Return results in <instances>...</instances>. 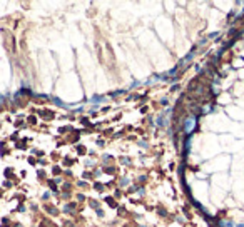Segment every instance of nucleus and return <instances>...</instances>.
<instances>
[{
	"label": "nucleus",
	"instance_id": "1",
	"mask_svg": "<svg viewBox=\"0 0 244 227\" xmlns=\"http://www.w3.org/2000/svg\"><path fill=\"white\" fill-rule=\"evenodd\" d=\"M192 125H194V119H189V124H186V130H187V132H191V130H192Z\"/></svg>",
	"mask_w": 244,
	"mask_h": 227
}]
</instances>
